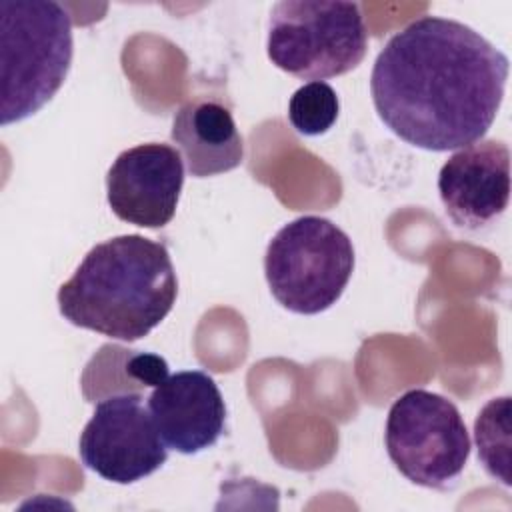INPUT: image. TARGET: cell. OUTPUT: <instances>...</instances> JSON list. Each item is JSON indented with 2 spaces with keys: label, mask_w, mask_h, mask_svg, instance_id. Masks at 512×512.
<instances>
[{
  "label": "cell",
  "mask_w": 512,
  "mask_h": 512,
  "mask_svg": "<svg viewBox=\"0 0 512 512\" xmlns=\"http://www.w3.org/2000/svg\"><path fill=\"white\" fill-rule=\"evenodd\" d=\"M508 80V56L470 26L422 16L376 56L370 92L380 120L404 142L432 152L484 138Z\"/></svg>",
  "instance_id": "obj_1"
},
{
  "label": "cell",
  "mask_w": 512,
  "mask_h": 512,
  "mask_svg": "<svg viewBox=\"0 0 512 512\" xmlns=\"http://www.w3.org/2000/svg\"><path fill=\"white\" fill-rule=\"evenodd\" d=\"M178 280L164 244L124 234L96 244L58 290V310L70 324L134 342L172 310Z\"/></svg>",
  "instance_id": "obj_2"
},
{
  "label": "cell",
  "mask_w": 512,
  "mask_h": 512,
  "mask_svg": "<svg viewBox=\"0 0 512 512\" xmlns=\"http://www.w3.org/2000/svg\"><path fill=\"white\" fill-rule=\"evenodd\" d=\"M72 20L52 0L0 2L2 124L36 114L60 90L72 64Z\"/></svg>",
  "instance_id": "obj_3"
},
{
  "label": "cell",
  "mask_w": 512,
  "mask_h": 512,
  "mask_svg": "<svg viewBox=\"0 0 512 512\" xmlns=\"http://www.w3.org/2000/svg\"><path fill=\"white\" fill-rule=\"evenodd\" d=\"M352 272V240L322 216H300L284 224L264 254V276L272 296L296 314L328 310L340 300Z\"/></svg>",
  "instance_id": "obj_4"
},
{
  "label": "cell",
  "mask_w": 512,
  "mask_h": 512,
  "mask_svg": "<svg viewBox=\"0 0 512 512\" xmlns=\"http://www.w3.org/2000/svg\"><path fill=\"white\" fill-rule=\"evenodd\" d=\"M366 48L368 30L354 2L282 0L270 12L268 58L296 78L342 76L364 60Z\"/></svg>",
  "instance_id": "obj_5"
},
{
  "label": "cell",
  "mask_w": 512,
  "mask_h": 512,
  "mask_svg": "<svg viewBox=\"0 0 512 512\" xmlns=\"http://www.w3.org/2000/svg\"><path fill=\"white\" fill-rule=\"evenodd\" d=\"M470 436L456 404L440 394L414 388L388 410L386 450L410 482L446 490L464 470Z\"/></svg>",
  "instance_id": "obj_6"
},
{
  "label": "cell",
  "mask_w": 512,
  "mask_h": 512,
  "mask_svg": "<svg viewBox=\"0 0 512 512\" xmlns=\"http://www.w3.org/2000/svg\"><path fill=\"white\" fill-rule=\"evenodd\" d=\"M78 454L88 470L116 484L138 482L168 460L142 392L102 398L80 434Z\"/></svg>",
  "instance_id": "obj_7"
},
{
  "label": "cell",
  "mask_w": 512,
  "mask_h": 512,
  "mask_svg": "<svg viewBox=\"0 0 512 512\" xmlns=\"http://www.w3.org/2000/svg\"><path fill=\"white\" fill-rule=\"evenodd\" d=\"M184 186V158L170 144H138L116 156L106 172V200L124 222L162 228L174 214Z\"/></svg>",
  "instance_id": "obj_8"
},
{
  "label": "cell",
  "mask_w": 512,
  "mask_h": 512,
  "mask_svg": "<svg viewBox=\"0 0 512 512\" xmlns=\"http://www.w3.org/2000/svg\"><path fill=\"white\" fill-rule=\"evenodd\" d=\"M438 194L460 228L478 230L496 220L510 198L508 144L478 140L454 152L440 168Z\"/></svg>",
  "instance_id": "obj_9"
},
{
  "label": "cell",
  "mask_w": 512,
  "mask_h": 512,
  "mask_svg": "<svg viewBox=\"0 0 512 512\" xmlns=\"http://www.w3.org/2000/svg\"><path fill=\"white\" fill-rule=\"evenodd\" d=\"M148 410L164 444L180 454H196L214 446L226 424L220 388L202 370L170 374L154 386Z\"/></svg>",
  "instance_id": "obj_10"
},
{
  "label": "cell",
  "mask_w": 512,
  "mask_h": 512,
  "mask_svg": "<svg viewBox=\"0 0 512 512\" xmlns=\"http://www.w3.org/2000/svg\"><path fill=\"white\" fill-rule=\"evenodd\" d=\"M170 138L196 178L230 172L244 160V142L232 112L212 96L184 102L174 114Z\"/></svg>",
  "instance_id": "obj_11"
},
{
  "label": "cell",
  "mask_w": 512,
  "mask_h": 512,
  "mask_svg": "<svg viewBox=\"0 0 512 512\" xmlns=\"http://www.w3.org/2000/svg\"><path fill=\"white\" fill-rule=\"evenodd\" d=\"M474 438L486 472L504 486H510V396L492 398L478 412Z\"/></svg>",
  "instance_id": "obj_12"
},
{
  "label": "cell",
  "mask_w": 512,
  "mask_h": 512,
  "mask_svg": "<svg viewBox=\"0 0 512 512\" xmlns=\"http://www.w3.org/2000/svg\"><path fill=\"white\" fill-rule=\"evenodd\" d=\"M340 102L336 90L326 82H308L300 86L288 102V120L298 134L320 136L338 120Z\"/></svg>",
  "instance_id": "obj_13"
},
{
  "label": "cell",
  "mask_w": 512,
  "mask_h": 512,
  "mask_svg": "<svg viewBox=\"0 0 512 512\" xmlns=\"http://www.w3.org/2000/svg\"><path fill=\"white\" fill-rule=\"evenodd\" d=\"M128 374L140 388H146V386L154 388L170 376L168 364L162 356L152 352H134V350H130L128 354Z\"/></svg>",
  "instance_id": "obj_14"
}]
</instances>
